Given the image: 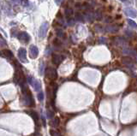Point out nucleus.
I'll list each match as a JSON object with an SVG mask.
<instances>
[{
  "label": "nucleus",
  "mask_w": 137,
  "mask_h": 136,
  "mask_svg": "<svg viewBox=\"0 0 137 136\" xmlns=\"http://www.w3.org/2000/svg\"><path fill=\"white\" fill-rule=\"evenodd\" d=\"M22 94H23L22 99V104L26 106H28V107H33V106L35 105L34 100H33L32 93H31L29 88L28 87H26V86H23V87H22Z\"/></svg>",
  "instance_id": "1"
},
{
  "label": "nucleus",
  "mask_w": 137,
  "mask_h": 136,
  "mask_svg": "<svg viewBox=\"0 0 137 136\" xmlns=\"http://www.w3.org/2000/svg\"><path fill=\"white\" fill-rule=\"evenodd\" d=\"M46 76L49 80L51 81H54L57 79V71L54 68L52 67H47L46 69Z\"/></svg>",
  "instance_id": "2"
},
{
  "label": "nucleus",
  "mask_w": 137,
  "mask_h": 136,
  "mask_svg": "<svg viewBox=\"0 0 137 136\" xmlns=\"http://www.w3.org/2000/svg\"><path fill=\"white\" fill-rule=\"evenodd\" d=\"M49 24L48 22H43L40 26L39 29V37L40 38H44L47 34V31H48Z\"/></svg>",
  "instance_id": "3"
},
{
  "label": "nucleus",
  "mask_w": 137,
  "mask_h": 136,
  "mask_svg": "<svg viewBox=\"0 0 137 136\" xmlns=\"http://www.w3.org/2000/svg\"><path fill=\"white\" fill-rule=\"evenodd\" d=\"M18 40L22 43H28L30 40V36L26 32H22L18 34Z\"/></svg>",
  "instance_id": "4"
},
{
  "label": "nucleus",
  "mask_w": 137,
  "mask_h": 136,
  "mask_svg": "<svg viewBox=\"0 0 137 136\" xmlns=\"http://www.w3.org/2000/svg\"><path fill=\"white\" fill-rule=\"evenodd\" d=\"M64 59V56L58 55V54H53L52 55V63L55 65H59Z\"/></svg>",
  "instance_id": "5"
},
{
  "label": "nucleus",
  "mask_w": 137,
  "mask_h": 136,
  "mask_svg": "<svg viewBox=\"0 0 137 136\" xmlns=\"http://www.w3.org/2000/svg\"><path fill=\"white\" fill-rule=\"evenodd\" d=\"M29 53H30V56L32 58H36L38 55H39V49L36 45H32L29 48Z\"/></svg>",
  "instance_id": "6"
},
{
  "label": "nucleus",
  "mask_w": 137,
  "mask_h": 136,
  "mask_svg": "<svg viewBox=\"0 0 137 136\" xmlns=\"http://www.w3.org/2000/svg\"><path fill=\"white\" fill-rule=\"evenodd\" d=\"M124 13L127 16H129V17H132V18H135L136 15H137V11L134 10L133 8H126L124 10Z\"/></svg>",
  "instance_id": "7"
},
{
  "label": "nucleus",
  "mask_w": 137,
  "mask_h": 136,
  "mask_svg": "<svg viewBox=\"0 0 137 136\" xmlns=\"http://www.w3.org/2000/svg\"><path fill=\"white\" fill-rule=\"evenodd\" d=\"M18 56L20 60L22 61L24 63H28L27 60V51L24 48H20L18 51Z\"/></svg>",
  "instance_id": "8"
},
{
  "label": "nucleus",
  "mask_w": 137,
  "mask_h": 136,
  "mask_svg": "<svg viewBox=\"0 0 137 136\" xmlns=\"http://www.w3.org/2000/svg\"><path fill=\"white\" fill-rule=\"evenodd\" d=\"M1 54H2V56H3V57L7 58V59H10V58L13 57V53L11 52L10 50H7V49L3 50Z\"/></svg>",
  "instance_id": "9"
},
{
  "label": "nucleus",
  "mask_w": 137,
  "mask_h": 136,
  "mask_svg": "<svg viewBox=\"0 0 137 136\" xmlns=\"http://www.w3.org/2000/svg\"><path fill=\"white\" fill-rule=\"evenodd\" d=\"M122 63L123 64L127 65V66H132V63H133V60H132L131 57L129 56H124V57L122 58Z\"/></svg>",
  "instance_id": "10"
},
{
  "label": "nucleus",
  "mask_w": 137,
  "mask_h": 136,
  "mask_svg": "<svg viewBox=\"0 0 137 136\" xmlns=\"http://www.w3.org/2000/svg\"><path fill=\"white\" fill-rule=\"evenodd\" d=\"M33 87L34 88V90L36 91V92H40V90H41V82L39 81V80H34L33 82Z\"/></svg>",
  "instance_id": "11"
},
{
  "label": "nucleus",
  "mask_w": 137,
  "mask_h": 136,
  "mask_svg": "<svg viewBox=\"0 0 137 136\" xmlns=\"http://www.w3.org/2000/svg\"><path fill=\"white\" fill-rule=\"evenodd\" d=\"M118 27L116 26H111V25H109V26L105 27V31L108 32V33H116V32L118 31Z\"/></svg>",
  "instance_id": "12"
},
{
  "label": "nucleus",
  "mask_w": 137,
  "mask_h": 136,
  "mask_svg": "<svg viewBox=\"0 0 137 136\" xmlns=\"http://www.w3.org/2000/svg\"><path fill=\"white\" fill-rule=\"evenodd\" d=\"M29 115H31V117L33 119V121L35 122V123H38V122H39V115H38V113L36 111H33L32 110L31 112H29Z\"/></svg>",
  "instance_id": "13"
},
{
  "label": "nucleus",
  "mask_w": 137,
  "mask_h": 136,
  "mask_svg": "<svg viewBox=\"0 0 137 136\" xmlns=\"http://www.w3.org/2000/svg\"><path fill=\"white\" fill-rule=\"evenodd\" d=\"M59 123H60V120L58 117H54V119L52 120L51 122H50V124H51V127H54V128H57V127H58V125H59Z\"/></svg>",
  "instance_id": "14"
},
{
  "label": "nucleus",
  "mask_w": 137,
  "mask_h": 136,
  "mask_svg": "<svg viewBox=\"0 0 137 136\" xmlns=\"http://www.w3.org/2000/svg\"><path fill=\"white\" fill-rule=\"evenodd\" d=\"M115 43L119 45H126V41H125L124 38H120V37H118V38H115Z\"/></svg>",
  "instance_id": "15"
},
{
  "label": "nucleus",
  "mask_w": 137,
  "mask_h": 136,
  "mask_svg": "<svg viewBox=\"0 0 137 136\" xmlns=\"http://www.w3.org/2000/svg\"><path fill=\"white\" fill-rule=\"evenodd\" d=\"M84 17H85V20H87V21L92 22L94 18H95V15H94L92 12H88V13H87V14L85 15Z\"/></svg>",
  "instance_id": "16"
},
{
  "label": "nucleus",
  "mask_w": 137,
  "mask_h": 136,
  "mask_svg": "<svg viewBox=\"0 0 137 136\" xmlns=\"http://www.w3.org/2000/svg\"><path fill=\"white\" fill-rule=\"evenodd\" d=\"M45 70H46V69H45V63L43 61H41L40 63V66H39V74L40 75H43Z\"/></svg>",
  "instance_id": "17"
},
{
  "label": "nucleus",
  "mask_w": 137,
  "mask_h": 136,
  "mask_svg": "<svg viewBox=\"0 0 137 136\" xmlns=\"http://www.w3.org/2000/svg\"><path fill=\"white\" fill-rule=\"evenodd\" d=\"M123 52L126 53V54H129L130 56H137V53L135 52L133 50H129V49H127V50H124Z\"/></svg>",
  "instance_id": "18"
},
{
  "label": "nucleus",
  "mask_w": 137,
  "mask_h": 136,
  "mask_svg": "<svg viewBox=\"0 0 137 136\" xmlns=\"http://www.w3.org/2000/svg\"><path fill=\"white\" fill-rule=\"evenodd\" d=\"M127 22H128V23H129V27H131V28H134V29H137V24L133 21V20L128 19V20H127Z\"/></svg>",
  "instance_id": "19"
},
{
  "label": "nucleus",
  "mask_w": 137,
  "mask_h": 136,
  "mask_svg": "<svg viewBox=\"0 0 137 136\" xmlns=\"http://www.w3.org/2000/svg\"><path fill=\"white\" fill-rule=\"evenodd\" d=\"M73 13H74V11L72 9H70V8H68V9H66L65 10V15H67V16H71V15H73Z\"/></svg>",
  "instance_id": "20"
},
{
  "label": "nucleus",
  "mask_w": 137,
  "mask_h": 136,
  "mask_svg": "<svg viewBox=\"0 0 137 136\" xmlns=\"http://www.w3.org/2000/svg\"><path fill=\"white\" fill-rule=\"evenodd\" d=\"M75 19L78 20L79 22H83L85 20V17L83 16L82 14H80V13H77V14L75 15Z\"/></svg>",
  "instance_id": "21"
},
{
  "label": "nucleus",
  "mask_w": 137,
  "mask_h": 136,
  "mask_svg": "<svg viewBox=\"0 0 137 136\" xmlns=\"http://www.w3.org/2000/svg\"><path fill=\"white\" fill-rule=\"evenodd\" d=\"M46 116H47V118H48V119L52 118V117L54 116V114H53L52 110H46Z\"/></svg>",
  "instance_id": "22"
},
{
  "label": "nucleus",
  "mask_w": 137,
  "mask_h": 136,
  "mask_svg": "<svg viewBox=\"0 0 137 136\" xmlns=\"http://www.w3.org/2000/svg\"><path fill=\"white\" fill-rule=\"evenodd\" d=\"M38 99L40 102L44 100V92L42 91H40V92H39V93H38Z\"/></svg>",
  "instance_id": "23"
},
{
  "label": "nucleus",
  "mask_w": 137,
  "mask_h": 136,
  "mask_svg": "<svg viewBox=\"0 0 137 136\" xmlns=\"http://www.w3.org/2000/svg\"><path fill=\"white\" fill-rule=\"evenodd\" d=\"M50 134L51 136H61V135H60V133H58L57 131L52 130V129H51V130H50Z\"/></svg>",
  "instance_id": "24"
},
{
  "label": "nucleus",
  "mask_w": 137,
  "mask_h": 136,
  "mask_svg": "<svg viewBox=\"0 0 137 136\" xmlns=\"http://www.w3.org/2000/svg\"><path fill=\"white\" fill-rule=\"evenodd\" d=\"M57 34L59 38H64V32H63L61 29H59V30H57Z\"/></svg>",
  "instance_id": "25"
},
{
  "label": "nucleus",
  "mask_w": 137,
  "mask_h": 136,
  "mask_svg": "<svg viewBox=\"0 0 137 136\" xmlns=\"http://www.w3.org/2000/svg\"><path fill=\"white\" fill-rule=\"evenodd\" d=\"M33 77L31 76V75H28V76H27V81L29 83V84H31V85H33Z\"/></svg>",
  "instance_id": "26"
},
{
  "label": "nucleus",
  "mask_w": 137,
  "mask_h": 136,
  "mask_svg": "<svg viewBox=\"0 0 137 136\" xmlns=\"http://www.w3.org/2000/svg\"><path fill=\"white\" fill-rule=\"evenodd\" d=\"M95 18L97 20H100L101 18H102V15H101V13H100V12H97V13H95Z\"/></svg>",
  "instance_id": "27"
},
{
  "label": "nucleus",
  "mask_w": 137,
  "mask_h": 136,
  "mask_svg": "<svg viewBox=\"0 0 137 136\" xmlns=\"http://www.w3.org/2000/svg\"><path fill=\"white\" fill-rule=\"evenodd\" d=\"M21 4L23 6H27V5H28V0H22Z\"/></svg>",
  "instance_id": "28"
},
{
  "label": "nucleus",
  "mask_w": 137,
  "mask_h": 136,
  "mask_svg": "<svg viewBox=\"0 0 137 136\" xmlns=\"http://www.w3.org/2000/svg\"><path fill=\"white\" fill-rule=\"evenodd\" d=\"M10 2L12 4H18V3H21L22 0H10Z\"/></svg>",
  "instance_id": "29"
},
{
  "label": "nucleus",
  "mask_w": 137,
  "mask_h": 136,
  "mask_svg": "<svg viewBox=\"0 0 137 136\" xmlns=\"http://www.w3.org/2000/svg\"><path fill=\"white\" fill-rule=\"evenodd\" d=\"M63 1H64V0H55V3L57 4V5H60V4L63 3Z\"/></svg>",
  "instance_id": "30"
},
{
  "label": "nucleus",
  "mask_w": 137,
  "mask_h": 136,
  "mask_svg": "<svg viewBox=\"0 0 137 136\" xmlns=\"http://www.w3.org/2000/svg\"><path fill=\"white\" fill-rule=\"evenodd\" d=\"M105 19H106V20H105V22H112V20H111V17H106Z\"/></svg>",
  "instance_id": "31"
},
{
  "label": "nucleus",
  "mask_w": 137,
  "mask_h": 136,
  "mask_svg": "<svg viewBox=\"0 0 137 136\" xmlns=\"http://www.w3.org/2000/svg\"><path fill=\"white\" fill-rule=\"evenodd\" d=\"M4 40L3 38V37H1V46L2 47L4 46Z\"/></svg>",
  "instance_id": "32"
},
{
  "label": "nucleus",
  "mask_w": 137,
  "mask_h": 136,
  "mask_svg": "<svg viewBox=\"0 0 137 136\" xmlns=\"http://www.w3.org/2000/svg\"><path fill=\"white\" fill-rule=\"evenodd\" d=\"M121 2H126V1H128V0H120Z\"/></svg>",
  "instance_id": "33"
}]
</instances>
